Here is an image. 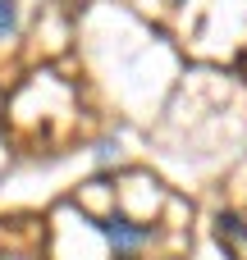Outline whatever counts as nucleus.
<instances>
[{
	"instance_id": "obj_2",
	"label": "nucleus",
	"mask_w": 247,
	"mask_h": 260,
	"mask_svg": "<svg viewBox=\"0 0 247 260\" xmlns=\"http://www.w3.org/2000/svg\"><path fill=\"white\" fill-rule=\"evenodd\" d=\"M215 238H220L225 247H247V224H243V215L220 210V215H215Z\"/></svg>"
},
{
	"instance_id": "obj_3",
	"label": "nucleus",
	"mask_w": 247,
	"mask_h": 260,
	"mask_svg": "<svg viewBox=\"0 0 247 260\" xmlns=\"http://www.w3.org/2000/svg\"><path fill=\"white\" fill-rule=\"evenodd\" d=\"M14 23H18V18H14V0H0V37L14 32Z\"/></svg>"
},
{
	"instance_id": "obj_1",
	"label": "nucleus",
	"mask_w": 247,
	"mask_h": 260,
	"mask_svg": "<svg viewBox=\"0 0 247 260\" xmlns=\"http://www.w3.org/2000/svg\"><path fill=\"white\" fill-rule=\"evenodd\" d=\"M101 233L110 238L115 260H133L147 242H151V229H147V224H133V219H124V215H110V219L101 224Z\"/></svg>"
}]
</instances>
